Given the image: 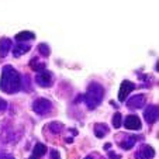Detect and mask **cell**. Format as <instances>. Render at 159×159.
Here are the masks:
<instances>
[{"label":"cell","mask_w":159,"mask_h":159,"mask_svg":"<svg viewBox=\"0 0 159 159\" xmlns=\"http://www.w3.org/2000/svg\"><path fill=\"white\" fill-rule=\"evenodd\" d=\"M21 89V76L11 65H4L0 76V90L7 94H14Z\"/></svg>","instance_id":"obj_1"},{"label":"cell","mask_w":159,"mask_h":159,"mask_svg":"<svg viewBox=\"0 0 159 159\" xmlns=\"http://www.w3.org/2000/svg\"><path fill=\"white\" fill-rule=\"evenodd\" d=\"M103 97H104V87L97 82H92L87 87V92L83 96V99L86 103V107L89 110H94L102 103Z\"/></svg>","instance_id":"obj_2"},{"label":"cell","mask_w":159,"mask_h":159,"mask_svg":"<svg viewBox=\"0 0 159 159\" xmlns=\"http://www.w3.org/2000/svg\"><path fill=\"white\" fill-rule=\"evenodd\" d=\"M33 110H34V113H37L39 116L48 114L49 111L52 110V102L48 99H45V97H38L33 103Z\"/></svg>","instance_id":"obj_3"},{"label":"cell","mask_w":159,"mask_h":159,"mask_svg":"<svg viewBox=\"0 0 159 159\" xmlns=\"http://www.w3.org/2000/svg\"><path fill=\"white\" fill-rule=\"evenodd\" d=\"M35 82L41 87H51L52 86V73L48 72V70L38 72L35 76Z\"/></svg>","instance_id":"obj_4"},{"label":"cell","mask_w":159,"mask_h":159,"mask_svg":"<svg viewBox=\"0 0 159 159\" xmlns=\"http://www.w3.org/2000/svg\"><path fill=\"white\" fill-rule=\"evenodd\" d=\"M145 102H147L145 94H135L131 99L127 100V107H128L129 110H138V108L144 107Z\"/></svg>","instance_id":"obj_5"},{"label":"cell","mask_w":159,"mask_h":159,"mask_svg":"<svg viewBox=\"0 0 159 159\" xmlns=\"http://www.w3.org/2000/svg\"><path fill=\"white\" fill-rule=\"evenodd\" d=\"M135 89V83L129 80H124L120 86V92H118V100L120 102H125L128 94Z\"/></svg>","instance_id":"obj_6"},{"label":"cell","mask_w":159,"mask_h":159,"mask_svg":"<svg viewBox=\"0 0 159 159\" xmlns=\"http://www.w3.org/2000/svg\"><path fill=\"white\" fill-rule=\"evenodd\" d=\"M144 118L148 124H153L158 120V106L156 104H149L144 111Z\"/></svg>","instance_id":"obj_7"},{"label":"cell","mask_w":159,"mask_h":159,"mask_svg":"<svg viewBox=\"0 0 159 159\" xmlns=\"http://www.w3.org/2000/svg\"><path fill=\"white\" fill-rule=\"evenodd\" d=\"M153 156H155V149L151 145H142L135 153L137 159H152Z\"/></svg>","instance_id":"obj_8"},{"label":"cell","mask_w":159,"mask_h":159,"mask_svg":"<svg viewBox=\"0 0 159 159\" xmlns=\"http://www.w3.org/2000/svg\"><path fill=\"white\" fill-rule=\"evenodd\" d=\"M124 127L127 129H141L142 124L141 120L138 118V116H127L125 121H124Z\"/></svg>","instance_id":"obj_9"},{"label":"cell","mask_w":159,"mask_h":159,"mask_svg":"<svg viewBox=\"0 0 159 159\" xmlns=\"http://www.w3.org/2000/svg\"><path fill=\"white\" fill-rule=\"evenodd\" d=\"M10 49H13L11 39L3 37V38L0 39V57H2V58H6L7 54L10 52Z\"/></svg>","instance_id":"obj_10"},{"label":"cell","mask_w":159,"mask_h":159,"mask_svg":"<svg viewBox=\"0 0 159 159\" xmlns=\"http://www.w3.org/2000/svg\"><path fill=\"white\" fill-rule=\"evenodd\" d=\"M138 138L139 137H137V135H129V137H125L123 141H120V147L123 148V149H125V151L131 149V148L134 147L135 142L138 141Z\"/></svg>","instance_id":"obj_11"},{"label":"cell","mask_w":159,"mask_h":159,"mask_svg":"<svg viewBox=\"0 0 159 159\" xmlns=\"http://www.w3.org/2000/svg\"><path fill=\"white\" fill-rule=\"evenodd\" d=\"M30 48H31L30 45L23 44V42H21V44H17L14 48H13V55H14L16 58H18V57H21V55L27 54V52L30 51Z\"/></svg>","instance_id":"obj_12"},{"label":"cell","mask_w":159,"mask_h":159,"mask_svg":"<svg viewBox=\"0 0 159 159\" xmlns=\"http://www.w3.org/2000/svg\"><path fill=\"white\" fill-rule=\"evenodd\" d=\"M45 153H47V147H45L44 144H41V142H38V144H35V147H34V149H33V156H31V159L41 158Z\"/></svg>","instance_id":"obj_13"},{"label":"cell","mask_w":159,"mask_h":159,"mask_svg":"<svg viewBox=\"0 0 159 159\" xmlns=\"http://www.w3.org/2000/svg\"><path fill=\"white\" fill-rule=\"evenodd\" d=\"M108 127L106 124H96L94 125V135H96L97 138H103L106 134L108 132Z\"/></svg>","instance_id":"obj_14"},{"label":"cell","mask_w":159,"mask_h":159,"mask_svg":"<svg viewBox=\"0 0 159 159\" xmlns=\"http://www.w3.org/2000/svg\"><path fill=\"white\" fill-rule=\"evenodd\" d=\"M35 38V35H34V33H31V31H21V33H18L17 35H16V39L17 41H27V39H34Z\"/></svg>","instance_id":"obj_15"},{"label":"cell","mask_w":159,"mask_h":159,"mask_svg":"<svg viewBox=\"0 0 159 159\" xmlns=\"http://www.w3.org/2000/svg\"><path fill=\"white\" fill-rule=\"evenodd\" d=\"M30 66L35 72H42V70H45V63L38 62V58H33V61L30 62Z\"/></svg>","instance_id":"obj_16"},{"label":"cell","mask_w":159,"mask_h":159,"mask_svg":"<svg viewBox=\"0 0 159 159\" xmlns=\"http://www.w3.org/2000/svg\"><path fill=\"white\" fill-rule=\"evenodd\" d=\"M47 127H48V129L52 132V134H59V132L63 129V124L55 123V121H54V123H49Z\"/></svg>","instance_id":"obj_17"},{"label":"cell","mask_w":159,"mask_h":159,"mask_svg":"<svg viewBox=\"0 0 159 159\" xmlns=\"http://www.w3.org/2000/svg\"><path fill=\"white\" fill-rule=\"evenodd\" d=\"M38 51L41 55H44V57H49V54H51V49H49L48 44H44V42H41V44L38 45Z\"/></svg>","instance_id":"obj_18"},{"label":"cell","mask_w":159,"mask_h":159,"mask_svg":"<svg viewBox=\"0 0 159 159\" xmlns=\"http://www.w3.org/2000/svg\"><path fill=\"white\" fill-rule=\"evenodd\" d=\"M121 123H123V116H121L120 113H116V114L113 116V127H114L116 129L120 128Z\"/></svg>","instance_id":"obj_19"},{"label":"cell","mask_w":159,"mask_h":159,"mask_svg":"<svg viewBox=\"0 0 159 159\" xmlns=\"http://www.w3.org/2000/svg\"><path fill=\"white\" fill-rule=\"evenodd\" d=\"M7 108V102L4 99H2V97H0V113H2V111H4Z\"/></svg>","instance_id":"obj_20"},{"label":"cell","mask_w":159,"mask_h":159,"mask_svg":"<svg viewBox=\"0 0 159 159\" xmlns=\"http://www.w3.org/2000/svg\"><path fill=\"white\" fill-rule=\"evenodd\" d=\"M108 158L110 159H121V156L117 155L116 152H113V151H110V152H108Z\"/></svg>","instance_id":"obj_21"},{"label":"cell","mask_w":159,"mask_h":159,"mask_svg":"<svg viewBox=\"0 0 159 159\" xmlns=\"http://www.w3.org/2000/svg\"><path fill=\"white\" fill-rule=\"evenodd\" d=\"M51 159H61L59 158V152L58 151H51Z\"/></svg>","instance_id":"obj_22"},{"label":"cell","mask_w":159,"mask_h":159,"mask_svg":"<svg viewBox=\"0 0 159 159\" xmlns=\"http://www.w3.org/2000/svg\"><path fill=\"white\" fill-rule=\"evenodd\" d=\"M0 159H14L11 155H6V153H3V155H0Z\"/></svg>","instance_id":"obj_23"},{"label":"cell","mask_w":159,"mask_h":159,"mask_svg":"<svg viewBox=\"0 0 159 159\" xmlns=\"http://www.w3.org/2000/svg\"><path fill=\"white\" fill-rule=\"evenodd\" d=\"M108 148H111V144H106L104 145V149H108Z\"/></svg>","instance_id":"obj_24"},{"label":"cell","mask_w":159,"mask_h":159,"mask_svg":"<svg viewBox=\"0 0 159 159\" xmlns=\"http://www.w3.org/2000/svg\"><path fill=\"white\" fill-rule=\"evenodd\" d=\"M84 159H94V158H93V156H92V155H90V156H86V158H84Z\"/></svg>","instance_id":"obj_25"}]
</instances>
